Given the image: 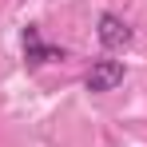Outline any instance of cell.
Here are the masks:
<instances>
[{"mask_svg": "<svg viewBox=\"0 0 147 147\" xmlns=\"http://www.w3.org/2000/svg\"><path fill=\"white\" fill-rule=\"evenodd\" d=\"M96 32H99V44H103L107 52H123V48H131V40H135V32L127 28V20L115 16V12H103Z\"/></svg>", "mask_w": 147, "mask_h": 147, "instance_id": "6da1fadb", "label": "cell"}, {"mask_svg": "<svg viewBox=\"0 0 147 147\" xmlns=\"http://www.w3.org/2000/svg\"><path fill=\"white\" fill-rule=\"evenodd\" d=\"M123 84V64L119 60H96V64H92V72L84 76V88H88V92H115V88H119Z\"/></svg>", "mask_w": 147, "mask_h": 147, "instance_id": "7a4b0ae2", "label": "cell"}, {"mask_svg": "<svg viewBox=\"0 0 147 147\" xmlns=\"http://www.w3.org/2000/svg\"><path fill=\"white\" fill-rule=\"evenodd\" d=\"M52 60H64V48L44 44V40H40V28L28 24L24 28V64L28 68H40V64H52Z\"/></svg>", "mask_w": 147, "mask_h": 147, "instance_id": "3957f363", "label": "cell"}]
</instances>
